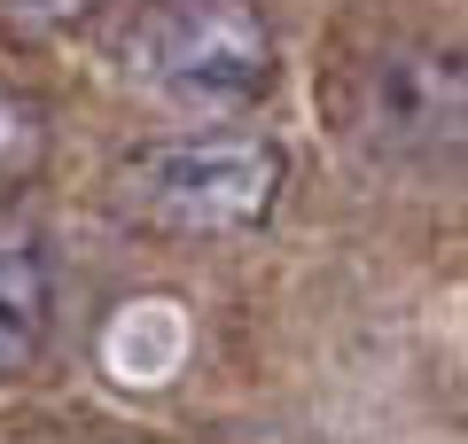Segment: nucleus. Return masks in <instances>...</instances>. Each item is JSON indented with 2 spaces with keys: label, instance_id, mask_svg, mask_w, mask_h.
<instances>
[{
  "label": "nucleus",
  "instance_id": "f257e3e1",
  "mask_svg": "<svg viewBox=\"0 0 468 444\" xmlns=\"http://www.w3.org/2000/svg\"><path fill=\"white\" fill-rule=\"evenodd\" d=\"M282 148L266 132H165L117 156L110 203L133 227L172 234V242H218V234H250L282 196Z\"/></svg>",
  "mask_w": 468,
  "mask_h": 444
},
{
  "label": "nucleus",
  "instance_id": "f03ea898",
  "mask_svg": "<svg viewBox=\"0 0 468 444\" xmlns=\"http://www.w3.org/2000/svg\"><path fill=\"white\" fill-rule=\"evenodd\" d=\"M117 63L165 101L242 110L273 86L282 48H273V24L250 0H149L117 32Z\"/></svg>",
  "mask_w": 468,
  "mask_h": 444
},
{
  "label": "nucleus",
  "instance_id": "7ed1b4c3",
  "mask_svg": "<svg viewBox=\"0 0 468 444\" xmlns=\"http://www.w3.org/2000/svg\"><path fill=\"white\" fill-rule=\"evenodd\" d=\"M359 141L383 156H452L468 148V55L390 48L359 94Z\"/></svg>",
  "mask_w": 468,
  "mask_h": 444
},
{
  "label": "nucleus",
  "instance_id": "20e7f679",
  "mask_svg": "<svg viewBox=\"0 0 468 444\" xmlns=\"http://www.w3.org/2000/svg\"><path fill=\"white\" fill-rule=\"evenodd\" d=\"M55 344V265L48 242L0 218V382H24Z\"/></svg>",
  "mask_w": 468,
  "mask_h": 444
},
{
  "label": "nucleus",
  "instance_id": "39448f33",
  "mask_svg": "<svg viewBox=\"0 0 468 444\" xmlns=\"http://www.w3.org/2000/svg\"><path fill=\"white\" fill-rule=\"evenodd\" d=\"M39 156H48V125H39L32 94H16V86L0 79V196H16L39 172Z\"/></svg>",
  "mask_w": 468,
  "mask_h": 444
},
{
  "label": "nucleus",
  "instance_id": "423d86ee",
  "mask_svg": "<svg viewBox=\"0 0 468 444\" xmlns=\"http://www.w3.org/2000/svg\"><path fill=\"white\" fill-rule=\"evenodd\" d=\"M94 8H110V0H0V16L24 32H63V24H86Z\"/></svg>",
  "mask_w": 468,
  "mask_h": 444
}]
</instances>
